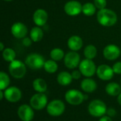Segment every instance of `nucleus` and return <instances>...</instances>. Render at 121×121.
I'll return each mask as SVG.
<instances>
[{
    "label": "nucleus",
    "instance_id": "9",
    "mask_svg": "<svg viewBox=\"0 0 121 121\" xmlns=\"http://www.w3.org/2000/svg\"><path fill=\"white\" fill-rule=\"evenodd\" d=\"M81 62L80 55L76 51H70L65 54L64 57V63L66 67L69 69H73L79 67Z\"/></svg>",
    "mask_w": 121,
    "mask_h": 121
},
{
    "label": "nucleus",
    "instance_id": "37",
    "mask_svg": "<svg viewBox=\"0 0 121 121\" xmlns=\"http://www.w3.org/2000/svg\"><path fill=\"white\" fill-rule=\"evenodd\" d=\"M4 49H5V48H4V43H0V50H1V51H3Z\"/></svg>",
    "mask_w": 121,
    "mask_h": 121
},
{
    "label": "nucleus",
    "instance_id": "4",
    "mask_svg": "<svg viewBox=\"0 0 121 121\" xmlns=\"http://www.w3.org/2000/svg\"><path fill=\"white\" fill-rule=\"evenodd\" d=\"M66 107L65 103L60 99H53L48 103L46 111L52 117H59L65 111Z\"/></svg>",
    "mask_w": 121,
    "mask_h": 121
},
{
    "label": "nucleus",
    "instance_id": "19",
    "mask_svg": "<svg viewBox=\"0 0 121 121\" xmlns=\"http://www.w3.org/2000/svg\"><path fill=\"white\" fill-rule=\"evenodd\" d=\"M73 78L72 76V74L67 72V71H62L60 72L57 76V83L63 86H66L69 85L72 82Z\"/></svg>",
    "mask_w": 121,
    "mask_h": 121
},
{
    "label": "nucleus",
    "instance_id": "36",
    "mask_svg": "<svg viewBox=\"0 0 121 121\" xmlns=\"http://www.w3.org/2000/svg\"><path fill=\"white\" fill-rule=\"evenodd\" d=\"M117 101L119 104V105L121 106V93L117 96Z\"/></svg>",
    "mask_w": 121,
    "mask_h": 121
},
{
    "label": "nucleus",
    "instance_id": "21",
    "mask_svg": "<svg viewBox=\"0 0 121 121\" xmlns=\"http://www.w3.org/2000/svg\"><path fill=\"white\" fill-rule=\"evenodd\" d=\"M34 91L37 93H45L48 90V84L45 79L42 78H36L32 83Z\"/></svg>",
    "mask_w": 121,
    "mask_h": 121
},
{
    "label": "nucleus",
    "instance_id": "30",
    "mask_svg": "<svg viewBox=\"0 0 121 121\" xmlns=\"http://www.w3.org/2000/svg\"><path fill=\"white\" fill-rule=\"evenodd\" d=\"M112 68L115 74H121V62H116L115 64H113Z\"/></svg>",
    "mask_w": 121,
    "mask_h": 121
},
{
    "label": "nucleus",
    "instance_id": "38",
    "mask_svg": "<svg viewBox=\"0 0 121 121\" xmlns=\"http://www.w3.org/2000/svg\"><path fill=\"white\" fill-rule=\"evenodd\" d=\"M4 1H11L13 0H4Z\"/></svg>",
    "mask_w": 121,
    "mask_h": 121
},
{
    "label": "nucleus",
    "instance_id": "22",
    "mask_svg": "<svg viewBox=\"0 0 121 121\" xmlns=\"http://www.w3.org/2000/svg\"><path fill=\"white\" fill-rule=\"evenodd\" d=\"M44 35L43 30L39 27V26H35L31 28L30 31V38L33 40V42L37 43L40 41Z\"/></svg>",
    "mask_w": 121,
    "mask_h": 121
},
{
    "label": "nucleus",
    "instance_id": "14",
    "mask_svg": "<svg viewBox=\"0 0 121 121\" xmlns=\"http://www.w3.org/2000/svg\"><path fill=\"white\" fill-rule=\"evenodd\" d=\"M103 55L104 57L108 60H116L121 55V49L116 45L109 44L104 48Z\"/></svg>",
    "mask_w": 121,
    "mask_h": 121
},
{
    "label": "nucleus",
    "instance_id": "31",
    "mask_svg": "<svg viewBox=\"0 0 121 121\" xmlns=\"http://www.w3.org/2000/svg\"><path fill=\"white\" fill-rule=\"evenodd\" d=\"M117 114V111L113 108H108L106 111V115L111 118H114Z\"/></svg>",
    "mask_w": 121,
    "mask_h": 121
},
{
    "label": "nucleus",
    "instance_id": "33",
    "mask_svg": "<svg viewBox=\"0 0 121 121\" xmlns=\"http://www.w3.org/2000/svg\"><path fill=\"white\" fill-rule=\"evenodd\" d=\"M32 43H33V40H31L30 38H28V37H25L22 40V43L25 47H30L32 45Z\"/></svg>",
    "mask_w": 121,
    "mask_h": 121
},
{
    "label": "nucleus",
    "instance_id": "15",
    "mask_svg": "<svg viewBox=\"0 0 121 121\" xmlns=\"http://www.w3.org/2000/svg\"><path fill=\"white\" fill-rule=\"evenodd\" d=\"M11 32L14 38L17 39H23L28 33V28L21 22H16L12 25Z\"/></svg>",
    "mask_w": 121,
    "mask_h": 121
},
{
    "label": "nucleus",
    "instance_id": "28",
    "mask_svg": "<svg viewBox=\"0 0 121 121\" xmlns=\"http://www.w3.org/2000/svg\"><path fill=\"white\" fill-rule=\"evenodd\" d=\"M50 56L52 60L57 62V61H60L62 59H64V57L65 56V54L63 50H62V49H60V48H54L50 51Z\"/></svg>",
    "mask_w": 121,
    "mask_h": 121
},
{
    "label": "nucleus",
    "instance_id": "23",
    "mask_svg": "<svg viewBox=\"0 0 121 121\" xmlns=\"http://www.w3.org/2000/svg\"><path fill=\"white\" fill-rule=\"evenodd\" d=\"M43 68L46 72L49 74H54L58 69V65L56 61L51 59L45 61Z\"/></svg>",
    "mask_w": 121,
    "mask_h": 121
},
{
    "label": "nucleus",
    "instance_id": "3",
    "mask_svg": "<svg viewBox=\"0 0 121 121\" xmlns=\"http://www.w3.org/2000/svg\"><path fill=\"white\" fill-rule=\"evenodd\" d=\"M26 67L25 62L18 60H15L9 63V72L13 78L20 79L26 75L27 71Z\"/></svg>",
    "mask_w": 121,
    "mask_h": 121
},
{
    "label": "nucleus",
    "instance_id": "8",
    "mask_svg": "<svg viewBox=\"0 0 121 121\" xmlns=\"http://www.w3.org/2000/svg\"><path fill=\"white\" fill-rule=\"evenodd\" d=\"M79 69L82 74L85 77H91L96 73L97 67L92 60L84 59L81 61Z\"/></svg>",
    "mask_w": 121,
    "mask_h": 121
},
{
    "label": "nucleus",
    "instance_id": "13",
    "mask_svg": "<svg viewBox=\"0 0 121 121\" xmlns=\"http://www.w3.org/2000/svg\"><path fill=\"white\" fill-rule=\"evenodd\" d=\"M114 72L113 68L108 65H101L97 67L96 75L97 77L103 81H109L114 76Z\"/></svg>",
    "mask_w": 121,
    "mask_h": 121
},
{
    "label": "nucleus",
    "instance_id": "17",
    "mask_svg": "<svg viewBox=\"0 0 121 121\" xmlns=\"http://www.w3.org/2000/svg\"><path fill=\"white\" fill-rule=\"evenodd\" d=\"M80 86L84 92L86 94H91L97 89L98 86L94 79H91V77H86L81 82Z\"/></svg>",
    "mask_w": 121,
    "mask_h": 121
},
{
    "label": "nucleus",
    "instance_id": "26",
    "mask_svg": "<svg viewBox=\"0 0 121 121\" xmlns=\"http://www.w3.org/2000/svg\"><path fill=\"white\" fill-rule=\"evenodd\" d=\"M2 57L5 61L11 62L16 60V53L12 48H7L2 51Z\"/></svg>",
    "mask_w": 121,
    "mask_h": 121
},
{
    "label": "nucleus",
    "instance_id": "11",
    "mask_svg": "<svg viewBox=\"0 0 121 121\" xmlns=\"http://www.w3.org/2000/svg\"><path fill=\"white\" fill-rule=\"evenodd\" d=\"M17 115L21 121H31L34 118V109L30 105L24 104L21 105L17 111Z\"/></svg>",
    "mask_w": 121,
    "mask_h": 121
},
{
    "label": "nucleus",
    "instance_id": "39",
    "mask_svg": "<svg viewBox=\"0 0 121 121\" xmlns=\"http://www.w3.org/2000/svg\"></svg>",
    "mask_w": 121,
    "mask_h": 121
},
{
    "label": "nucleus",
    "instance_id": "20",
    "mask_svg": "<svg viewBox=\"0 0 121 121\" xmlns=\"http://www.w3.org/2000/svg\"><path fill=\"white\" fill-rule=\"evenodd\" d=\"M105 91L108 96H118L121 93V84L115 82H109L105 87Z\"/></svg>",
    "mask_w": 121,
    "mask_h": 121
},
{
    "label": "nucleus",
    "instance_id": "2",
    "mask_svg": "<svg viewBox=\"0 0 121 121\" xmlns=\"http://www.w3.org/2000/svg\"><path fill=\"white\" fill-rule=\"evenodd\" d=\"M107 106L104 101L101 99H94L92 100L88 106L87 110L92 117L94 118H101L106 114Z\"/></svg>",
    "mask_w": 121,
    "mask_h": 121
},
{
    "label": "nucleus",
    "instance_id": "25",
    "mask_svg": "<svg viewBox=\"0 0 121 121\" xmlns=\"http://www.w3.org/2000/svg\"><path fill=\"white\" fill-rule=\"evenodd\" d=\"M96 11V7L94 4L91 2L85 3L82 5V13L86 16H91L95 14Z\"/></svg>",
    "mask_w": 121,
    "mask_h": 121
},
{
    "label": "nucleus",
    "instance_id": "1",
    "mask_svg": "<svg viewBox=\"0 0 121 121\" xmlns=\"http://www.w3.org/2000/svg\"><path fill=\"white\" fill-rule=\"evenodd\" d=\"M96 18L100 25L106 27L115 25L118 21V16L116 12L106 8L101 9L97 12Z\"/></svg>",
    "mask_w": 121,
    "mask_h": 121
},
{
    "label": "nucleus",
    "instance_id": "18",
    "mask_svg": "<svg viewBox=\"0 0 121 121\" xmlns=\"http://www.w3.org/2000/svg\"><path fill=\"white\" fill-rule=\"evenodd\" d=\"M83 45V40L79 35H72L67 40V46L72 51L79 50Z\"/></svg>",
    "mask_w": 121,
    "mask_h": 121
},
{
    "label": "nucleus",
    "instance_id": "27",
    "mask_svg": "<svg viewBox=\"0 0 121 121\" xmlns=\"http://www.w3.org/2000/svg\"><path fill=\"white\" fill-rule=\"evenodd\" d=\"M10 77L4 72L1 71L0 72V90L4 91L10 85Z\"/></svg>",
    "mask_w": 121,
    "mask_h": 121
},
{
    "label": "nucleus",
    "instance_id": "12",
    "mask_svg": "<svg viewBox=\"0 0 121 121\" xmlns=\"http://www.w3.org/2000/svg\"><path fill=\"white\" fill-rule=\"evenodd\" d=\"M64 10L66 14L70 16H77L82 13V4L76 0H71L67 1L64 6Z\"/></svg>",
    "mask_w": 121,
    "mask_h": 121
},
{
    "label": "nucleus",
    "instance_id": "5",
    "mask_svg": "<svg viewBox=\"0 0 121 121\" xmlns=\"http://www.w3.org/2000/svg\"><path fill=\"white\" fill-rule=\"evenodd\" d=\"M45 60L43 55L38 53H31L25 59V64L30 69L38 70L43 68Z\"/></svg>",
    "mask_w": 121,
    "mask_h": 121
},
{
    "label": "nucleus",
    "instance_id": "6",
    "mask_svg": "<svg viewBox=\"0 0 121 121\" xmlns=\"http://www.w3.org/2000/svg\"><path fill=\"white\" fill-rule=\"evenodd\" d=\"M65 99L71 106H79L85 100L84 94L77 89H69L66 91Z\"/></svg>",
    "mask_w": 121,
    "mask_h": 121
},
{
    "label": "nucleus",
    "instance_id": "24",
    "mask_svg": "<svg viewBox=\"0 0 121 121\" xmlns=\"http://www.w3.org/2000/svg\"><path fill=\"white\" fill-rule=\"evenodd\" d=\"M84 55L86 59L93 60L97 55V49L94 45H88L84 50Z\"/></svg>",
    "mask_w": 121,
    "mask_h": 121
},
{
    "label": "nucleus",
    "instance_id": "16",
    "mask_svg": "<svg viewBox=\"0 0 121 121\" xmlns=\"http://www.w3.org/2000/svg\"><path fill=\"white\" fill-rule=\"evenodd\" d=\"M48 14L45 9H38L33 15V21L37 26H43L47 23Z\"/></svg>",
    "mask_w": 121,
    "mask_h": 121
},
{
    "label": "nucleus",
    "instance_id": "29",
    "mask_svg": "<svg viewBox=\"0 0 121 121\" xmlns=\"http://www.w3.org/2000/svg\"><path fill=\"white\" fill-rule=\"evenodd\" d=\"M94 4L96 6V9L101 10L106 7L107 1L106 0H94Z\"/></svg>",
    "mask_w": 121,
    "mask_h": 121
},
{
    "label": "nucleus",
    "instance_id": "10",
    "mask_svg": "<svg viewBox=\"0 0 121 121\" xmlns=\"http://www.w3.org/2000/svg\"><path fill=\"white\" fill-rule=\"evenodd\" d=\"M5 99L10 103L18 102L22 98L21 90L15 86H11L8 87L4 91Z\"/></svg>",
    "mask_w": 121,
    "mask_h": 121
},
{
    "label": "nucleus",
    "instance_id": "35",
    "mask_svg": "<svg viewBox=\"0 0 121 121\" xmlns=\"http://www.w3.org/2000/svg\"><path fill=\"white\" fill-rule=\"evenodd\" d=\"M4 98V92L2 90H0V100H3Z\"/></svg>",
    "mask_w": 121,
    "mask_h": 121
},
{
    "label": "nucleus",
    "instance_id": "32",
    "mask_svg": "<svg viewBox=\"0 0 121 121\" xmlns=\"http://www.w3.org/2000/svg\"><path fill=\"white\" fill-rule=\"evenodd\" d=\"M71 74H72V76L73 79H75V80L79 79L81 78L82 75V73H81V72L79 71V70L75 69V70L72 71V72Z\"/></svg>",
    "mask_w": 121,
    "mask_h": 121
},
{
    "label": "nucleus",
    "instance_id": "7",
    "mask_svg": "<svg viewBox=\"0 0 121 121\" xmlns=\"http://www.w3.org/2000/svg\"><path fill=\"white\" fill-rule=\"evenodd\" d=\"M48 99L45 93H36L30 99V105L35 111H41L47 107Z\"/></svg>",
    "mask_w": 121,
    "mask_h": 121
},
{
    "label": "nucleus",
    "instance_id": "34",
    "mask_svg": "<svg viewBox=\"0 0 121 121\" xmlns=\"http://www.w3.org/2000/svg\"><path fill=\"white\" fill-rule=\"evenodd\" d=\"M99 121H113V120H112V118L108 116L107 115H105V116L99 118Z\"/></svg>",
    "mask_w": 121,
    "mask_h": 121
}]
</instances>
